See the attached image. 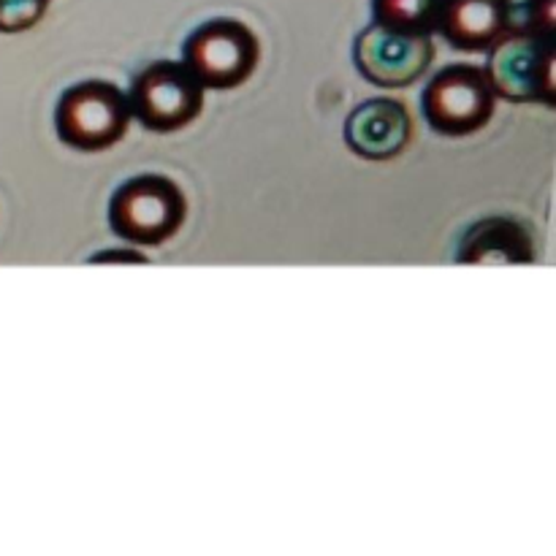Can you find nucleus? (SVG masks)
<instances>
[{
    "instance_id": "f257e3e1",
    "label": "nucleus",
    "mask_w": 556,
    "mask_h": 556,
    "mask_svg": "<svg viewBox=\"0 0 556 556\" xmlns=\"http://www.w3.org/2000/svg\"><path fill=\"white\" fill-rule=\"evenodd\" d=\"M106 217L109 228L125 242L161 248L182 231L188 199L166 174H139L114 190Z\"/></svg>"
},
{
    "instance_id": "f03ea898",
    "label": "nucleus",
    "mask_w": 556,
    "mask_h": 556,
    "mask_svg": "<svg viewBox=\"0 0 556 556\" xmlns=\"http://www.w3.org/2000/svg\"><path fill=\"white\" fill-rule=\"evenodd\" d=\"M130 119L128 96L106 79H85L65 87L54 106L58 139L79 152L112 150L125 139Z\"/></svg>"
},
{
    "instance_id": "7ed1b4c3",
    "label": "nucleus",
    "mask_w": 556,
    "mask_h": 556,
    "mask_svg": "<svg viewBox=\"0 0 556 556\" xmlns=\"http://www.w3.org/2000/svg\"><path fill=\"white\" fill-rule=\"evenodd\" d=\"M497 101L483 65L451 63L427 81L421 92V112L434 134L465 139L492 123Z\"/></svg>"
},
{
    "instance_id": "20e7f679",
    "label": "nucleus",
    "mask_w": 556,
    "mask_h": 556,
    "mask_svg": "<svg viewBox=\"0 0 556 556\" xmlns=\"http://www.w3.org/2000/svg\"><path fill=\"white\" fill-rule=\"evenodd\" d=\"M125 96L130 117L147 130L174 134L201 117L206 90L182 60H155L136 71Z\"/></svg>"
},
{
    "instance_id": "39448f33",
    "label": "nucleus",
    "mask_w": 556,
    "mask_h": 556,
    "mask_svg": "<svg viewBox=\"0 0 556 556\" xmlns=\"http://www.w3.org/2000/svg\"><path fill=\"white\" fill-rule=\"evenodd\" d=\"M182 63L204 90H233L255 74L261 41L244 22L233 16L206 20L185 38Z\"/></svg>"
},
{
    "instance_id": "423d86ee",
    "label": "nucleus",
    "mask_w": 556,
    "mask_h": 556,
    "mask_svg": "<svg viewBox=\"0 0 556 556\" xmlns=\"http://www.w3.org/2000/svg\"><path fill=\"white\" fill-rule=\"evenodd\" d=\"M486 54L489 60L483 68L500 101L554 106V33H508Z\"/></svg>"
},
{
    "instance_id": "0eeeda50",
    "label": "nucleus",
    "mask_w": 556,
    "mask_h": 556,
    "mask_svg": "<svg viewBox=\"0 0 556 556\" xmlns=\"http://www.w3.org/2000/svg\"><path fill=\"white\" fill-rule=\"evenodd\" d=\"M432 63V33L400 30V27L369 22L353 41V65L362 79L386 90L416 85Z\"/></svg>"
},
{
    "instance_id": "6e6552de",
    "label": "nucleus",
    "mask_w": 556,
    "mask_h": 556,
    "mask_svg": "<svg viewBox=\"0 0 556 556\" xmlns=\"http://www.w3.org/2000/svg\"><path fill=\"white\" fill-rule=\"evenodd\" d=\"M413 114L396 98H369L345 119L342 139L362 161L386 163L400 157L413 141Z\"/></svg>"
},
{
    "instance_id": "1a4fd4ad",
    "label": "nucleus",
    "mask_w": 556,
    "mask_h": 556,
    "mask_svg": "<svg viewBox=\"0 0 556 556\" xmlns=\"http://www.w3.org/2000/svg\"><path fill=\"white\" fill-rule=\"evenodd\" d=\"M434 33L459 52H489L510 33L503 0H443Z\"/></svg>"
},
{
    "instance_id": "9d476101",
    "label": "nucleus",
    "mask_w": 556,
    "mask_h": 556,
    "mask_svg": "<svg viewBox=\"0 0 556 556\" xmlns=\"http://www.w3.org/2000/svg\"><path fill=\"white\" fill-rule=\"evenodd\" d=\"M535 242L530 228L514 217H483L472 223L459 239L456 264L489 266V264H532Z\"/></svg>"
},
{
    "instance_id": "9b49d317",
    "label": "nucleus",
    "mask_w": 556,
    "mask_h": 556,
    "mask_svg": "<svg viewBox=\"0 0 556 556\" xmlns=\"http://www.w3.org/2000/svg\"><path fill=\"white\" fill-rule=\"evenodd\" d=\"M443 0H372V22L400 30L434 33Z\"/></svg>"
},
{
    "instance_id": "f8f14e48",
    "label": "nucleus",
    "mask_w": 556,
    "mask_h": 556,
    "mask_svg": "<svg viewBox=\"0 0 556 556\" xmlns=\"http://www.w3.org/2000/svg\"><path fill=\"white\" fill-rule=\"evenodd\" d=\"M510 33H556V0H503Z\"/></svg>"
},
{
    "instance_id": "ddd939ff",
    "label": "nucleus",
    "mask_w": 556,
    "mask_h": 556,
    "mask_svg": "<svg viewBox=\"0 0 556 556\" xmlns=\"http://www.w3.org/2000/svg\"><path fill=\"white\" fill-rule=\"evenodd\" d=\"M49 0H0V33L16 36L43 20Z\"/></svg>"
},
{
    "instance_id": "4468645a",
    "label": "nucleus",
    "mask_w": 556,
    "mask_h": 556,
    "mask_svg": "<svg viewBox=\"0 0 556 556\" xmlns=\"http://www.w3.org/2000/svg\"><path fill=\"white\" fill-rule=\"evenodd\" d=\"M106 261H136V264H147L144 255H136L134 250H106L101 255H92L90 264H106Z\"/></svg>"
}]
</instances>
